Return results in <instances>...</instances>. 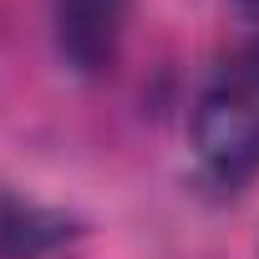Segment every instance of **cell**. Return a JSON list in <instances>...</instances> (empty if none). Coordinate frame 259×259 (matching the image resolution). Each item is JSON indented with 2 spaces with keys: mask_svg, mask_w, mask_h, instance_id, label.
Here are the masks:
<instances>
[{
  "mask_svg": "<svg viewBox=\"0 0 259 259\" xmlns=\"http://www.w3.org/2000/svg\"><path fill=\"white\" fill-rule=\"evenodd\" d=\"M193 178L244 193L259 178V0H224V41L188 112Z\"/></svg>",
  "mask_w": 259,
  "mask_h": 259,
  "instance_id": "6da1fadb",
  "label": "cell"
},
{
  "mask_svg": "<svg viewBox=\"0 0 259 259\" xmlns=\"http://www.w3.org/2000/svg\"><path fill=\"white\" fill-rule=\"evenodd\" d=\"M81 234H87V219H76L71 208L0 188V259H46Z\"/></svg>",
  "mask_w": 259,
  "mask_h": 259,
  "instance_id": "3957f363",
  "label": "cell"
},
{
  "mask_svg": "<svg viewBox=\"0 0 259 259\" xmlns=\"http://www.w3.org/2000/svg\"><path fill=\"white\" fill-rule=\"evenodd\" d=\"M133 0H51V46L66 76L102 81L127 41Z\"/></svg>",
  "mask_w": 259,
  "mask_h": 259,
  "instance_id": "7a4b0ae2",
  "label": "cell"
}]
</instances>
